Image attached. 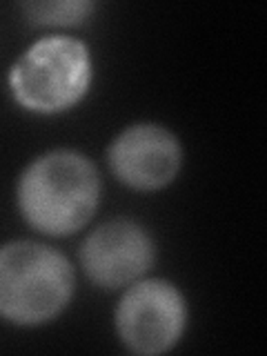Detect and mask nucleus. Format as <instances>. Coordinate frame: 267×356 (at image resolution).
Here are the masks:
<instances>
[{"mask_svg": "<svg viewBox=\"0 0 267 356\" xmlns=\"http://www.w3.org/2000/svg\"><path fill=\"white\" fill-rule=\"evenodd\" d=\"M16 198L29 227L47 236H70L96 214L100 174L85 154L51 149L22 170Z\"/></svg>", "mask_w": 267, "mask_h": 356, "instance_id": "1", "label": "nucleus"}, {"mask_svg": "<svg viewBox=\"0 0 267 356\" xmlns=\"http://www.w3.org/2000/svg\"><path fill=\"white\" fill-rule=\"evenodd\" d=\"M96 5L89 0H42V3H25L22 14L38 27H76L83 25L94 14Z\"/></svg>", "mask_w": 267, "mask_h": 356, "instance_id": "7", "label": "nucleus"}, {"mask_svg": "<svg viewBox=\"0 0 267 356\" xmlns=\"http://www.w3.org/2000/svg\"><path fill=\"white\" fill-rule=\"evenodd\" d=\"M116 332L122 345L143 356L165 354L181 341L187 325L183 292L165 278H138L116 305Z\"/></svg>", "mask_w": 267, "mask_h": 356, "instance_id": "4", "label": "nucleus"}, {"mask_svg": "<svg viewBox=\"0 0 267 356\" xmlns=\"http://www.w3.org/2000/svg\"><path fill=\"white\" fill-rule=\"evenodd\" d=\"M92 83V54L72 36H44L11 65L9 89L33 114H60L85 98Z\"/></svg>", "mask_w": 267, "mask_h": 356, "instance_id": "3", "label": "nucleus"}, {"mask_svg": "<svg viewBox=\"0 0 267 356\" xmlns=\"http://www.w3.org/2000/svg\"><path fill=\"white\" fill-rule=\"evenodd\" d=\"M109 170L122 185L138 192H156L181 172L183 147L174 134L156 122H136L111 140Z\"/></svg>", "mask_w": 267, "mask_h": 356, "instance_id": "6", "label": "nucleus"}, {"mask_svg": "<svg viewBox=\"0 0 267 356\" xmlns=\"http://www.w3.org/2000/svg\"><path fill=\"white\" fill-rule=\"evenodd\" d=\"M74 294V267L36 241L0 245V318L33 327L56 318Z\"/></svg>", "mask_w": 267, "mask_h": 356, "instance_id": "2", "label": "nucleus"}, {"mask_svg": "<svg viewBox=\"0 0 267 356\" xmlns=\"http://www.w3.org/2000/svg\"><path fill=\"white\" fill-rule=\"evenodd\" d=\"M78 259L94 285L120 289L136 283L152 270L156 243L140 222L131 218H111L83 241Z\"/></svg>", "mask_w": 267, "mask_h": 356, "instance_id": "5", "label": "nucleus"}]
</instances>
